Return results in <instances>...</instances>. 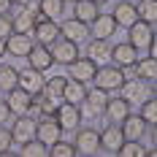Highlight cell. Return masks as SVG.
I'll list each match as a JSON object with an SVG mask.
<instances>
[{
  "instance_id": "cell-4",
  "label": "cell",
  "mask_w": 157,
  "mask_h": 157,
  "mask_svg": "<svg viewBox=\"0 0 157 157\" xmlns=\"http://www.w3.org/2000/svg\"><path fill=\"white\" fill-rule=\"evenodd\" d=\"M127 44L136 49V52H149V46L155 44V25L136 19L127 27Z\"/></svg>"
},
{
  "instance_id": "cell-5",
  "label": "cell",
  "mask_w": 157,
  "mask_h": 157,
  "mask_svg": "<svg viewBox=\"0 0 157 157\" xmlns=\"http://www.w3.org/2000/svg\"><path fill=\"white\" fill-rule=\"evenodd\" d=\"M152 92H155V81H146V78H138V76L125 78V84H122V98L127 103H141Z\"/></svg>"
},
{
  "instance_id": "cell-17",
  "label": "cell",
  "mask_w": 157,
  "mask_h": 157,
  "mask_svg": "<svg viewBox=\"0 0 157 157\" xmlns=\"http://www.w3.org/2000/svg\"><path fill=\"white\" fill-rule=\"evenodd\" d=\"M11 138H14V144H25L35 138V119H30L27 114H19L11 125Z\"/></svg>"
},
{
  "instance_id": "cell-15",
  "label": "cell",
  "mask_w": 157,
  "mask_h": 157,
  "mask_svg": "<svg viewBox=\"0 0 157 157\" xmlns=\"http://www.w3.org/2000/svg\"><path fill=\"white\" fill-rule=\"evenodd\" d=\"M38 16V0H30L27 6H19V11L14 14V33H30Z\"/></svg>"
},
{
  "instance_id": "cell-36",
  "label": "cell",
  "mask_w": 157,
  "mask_h": 157,
  "mask_svg": "<svg viewBox=\"0 0 157 157\" xmlns=\"http://www.w3.org/2000/svg\"><path fill=\"white\" fill-rule=\"evenodd\" d=\"M14 146V138H11V127L0 125V155H8Z\"/></svg>"
},
{
  "instance_id": "cell-43",
  "label": "cell",
  "mask_w": 157,
  "mask_h": 157,
  "mask_svg": "<svg viewBox=\"0 0 157 157\" xmlns=\"http://www.w3.org/2000/svg\"><path fill=\"white\" fill-rule=\"evenodd\" d=\"M63 3H76V0H63Z\"/></svg>"
},
{
  "instance_id": "cell-22",
  "label": "cell",
  "mask_w": 157,
  "mask_h": 157,
  "mask_svg": "<svg viewBox=\"0 0 157 157\" xmlns=\"http://www.w3.org/2000/svg\"><path fill=\"white\" fill-rule=\"evenodd\" d=\"M8 98H6V103H8V109H11V114L14 117H19V114H27V109H30L33 103V95L25 92L22 87H14L11 92H6Z\"/></svg>"
},
{
  "instance_id": "cell-20",
  "label": "cell",
  "mask_w": 157,
  "mask_h": 157,
  "mask_svg": "<svg viewBox=\"0 0 157 157\" xmlns=\"http://www.w3.org/2000/svg\"><path fill=\"white\" fill-rule=\"evenodd\" d=\"M25 60H27V65H30V68L41 71V73H46L49 68L54 65V60H52V52H49V46H41V44H35V46L30 49V54H27Z\"/></svg>"
},
{
  "instance_id": "cell-19",
  "label": "cell",
  "mask_w": 157,
  "mask_h": 157,
  "mask_svg": "<svg viewBox=\"0 0 157 157\" xmlns=\"http://www.w3.org/2000/svg\"><path fill=\"white\" fill-rule=\"evenodd\" d=\"M60 35H63V38H68V41L81 44V41L90 35V30H87V25H84L81 19L71 16V19H63V22H60Z\"/></svg>"
},
{
  "instance_id": "cell-33",
  "label": "cell",
  "mask_w": 157,
  "mask_h": 157,
  "mask_svg": "<svg viewBox=\"0 0 157 157\" xmlns=\"http://www.w3.org/2000/svg\"><path fill=\"white\" fill-rule=\"evenodd\" d=\"M63 8H65L63 0H38V11L44 16H49V19H60L63 16Z\"/></svg>"
},
{
  "instance_id": "cell-11",
  "label": "cell",
  "mask_w": 157,
  "mask_h": 157,
  "mask_svg": "<svg viewBox=\"0 0 157 157\" xmlns=\"http://www.w3.org/2000/svg\"><path fill=\"white\" fill-rule=\"evenodd\" d=\"M49 52H52V60H54V65H68V63H73L78 54V44L76 41H68V38H57L52 46H49Z\"/></svg>"
},
{
  "instance_id": "cell-31",
  "label": "cell",
  "mask_w": 157,
  "mask_h": 157,
  "mask_svg": "<svg viewBox=\"0 0 157 157\" xmlns=\"http://www.w3.org/2000/svg\"><path fill=\"white\" fill-rule=\"evenodd\" d=\"M136 14H138V19H141V22L155 25V22H157V0H138Z\"/></svg>"
},
{
  "instance_id": "cell-41",
  "label": "cell",
  "mask_w": 157,
  "mask_h": 157,
  "mask_svg": "<svg viewBox=\"0 0 157 157\" xmlns=\"http://www.w3.org/2000/svg\"><path fill=\"white\" fill-rule=\"evenodd\" d=\"M8 8H11V3L8 0H0V11H8Z\"/></svg>"
},
{
  "instance_id": "cell-13",
  "label": "cell",
  "mask_w": 157,
  "mask_h": 157,
  "mask_svg": "<svg viewBox=\"0 0 157 157\" xmlns=\"http://www.w3.org/2000/svg\"><path fill=\"white\" fill-rule=\"evenodd\" d=\"M125 141V133H122V125L119 122H109L100 133V152H109V155H117V149Z\"/></svg>"
},
{
  "instance_id": "cell-2",
  "label": "cell",
  "mask_w": 157,
  "mask_h": 157,
  "mask_svg": "<svg viewBox=\"0 0 157 157\" xmlns=\"http://www.w3.org/2000/svg\"><path fill=\"white\" fill-rule=\"evenodd\" d=\"M125 71L119 68V65H98V71H95V87H100V90H106V92H117V90H122V84H125Z\"/></svg>"
},
{
  "instance_id": "cell-38",
  "label": "cell",
  "mask_w": 157,
  "mask_h": 157,
  "mask_svg": "<svg viewBox=\"0 0 157 157\" xmlns=\"http://www.w3.org/2000/svg\"><path fill=\"white\" fill-rule=\"evenodd\" d=\"M11 117H14V114H11V109H8V103H6V100H0V125H6Z\"/></svg>"
},
{
  "instance_id": "cell-25",
  "label": "cell",
  "mask_w": 157,
  "mask_h": 157,
  "mask_svg": "<svg viewBox=\"0 0 157 157\" xmlns=\"http://www.w3.org/2000/svg\"><path fill=\"white\" fill-rule=\"evenodd\" d=\"M41 84H44V76H41V71H35V68H25V71H19V84L16 87H22L25 92L35 95L38 90H41Z\"/></svg>"
},
{
  "instance_id": "cell-42",
  "label": "cell",
  "mask_w": 157,
  "mask_h": 157,
  "mask_svg": "<svg viewBox=\"0 0 157 157\" xmlns=\"http://www.w3.org/2000/svg\"><path fill=\"white\" fill-rule=\"evenodd\" d=\"M92 3H98V6H103V3H109V0H92Z\"/></svg>"
},
{
  "instance_id": "cell-9",
  "label": "cell",
  "mask_w": 157,
  "mask_h": 157,
  "mask_svg": "<svg viewBox=\"0 0 157 157\" xmlns=\"http://www.w3.org/2000/svg\"><path fill=\"white\" fill-rule=\"evenodd\" d=\"M106 100H109V92H106V90H100V87H87V92H84L81 103H78V109H81V114H87V117H98V114H103Z\"/></svg>"
},
{
  "instance_id": "cell-34",
  "label": "cell",
  "mask_w": 157,
  "mask_h": 157,
  "mask_svg": "<svg viewBox=\"0 0 157 157\" xmlns=\"http://www.w3.org/2000/svg\"><path fill=\"white\" fill-rule=\"evenodd\" d=\"M49 155L52 157H76V146H73V141L57 138L54 144H49Z\"/></svg>"
},
{
  "instance_id": "cell-30",
  "label": "cell",
  "mask_w": 157,
  "mask_h": 157,
  "mask_svg": "<svg viewBox=\"0 0 157 157\" xmlns=\"http://www.w3.org/2000/svg\"><path fill=\"white\" fill-rule=\"evenodd\" d=\"M19 155L22 157H46L49 155V146L41 138H30V141L19 144Z\"/></svg>"
},
{
  "instance_id": "cell-24",
  "label": "cell",
  "mask_w": 157,
  "mask_h": 157,
  "mask_svg": "<svg viewBox=\"0 0 157 157\" xmlns=\"http://www.w3.org/2000/svg\"><path fill=\"white\" fill-rule=\"evenodd\" d=\"M103 114H106L109 122H122L130 114V103H127L125 98H109L106 106H103Z\"/></svg>"
},
{
  "instance_id": "cell-18",
  "label": "cell",
  "mask_w": 157,
  "mask_h": 157,
  "mask_svg": "<svg viewBox=\"0 0 157 157\" xmlns=\"http://www.w3.org/2000/svg\"><path fill=\"white\" fill-rule=\"evenodd\" d=\"M119 125H122V133H125V141H141L146 136V122L141 119V114H127Z\"/></svg>"
},
{
  "instance_id": "cell-6",
  "label": "cell",
  "mask_w": 157,
  "mask_h": 157,
  "mask_svg": "<svg viewBox=\"0 0 157 157\" xmlns=\"http://www.w3.org/2000/svg\"><path fill=\"white\" fill-rule=\"evenodd\" d=\"M73 146H76V155L84 157V155H98L100 152V133L92 130V127H76L73 130Z\"/></svg>"
},
{
  "instance_id": "cell-40",
  "label": "cell",
  "mask_w": 157,
  "mask_h": 157,
  "mask_svg": "<svg viewBox=\"0 0 157 157\" xmlns=\"http://www.w3.org/2000/svg\"><path fill=\"white\" fill-rule=\"evenodd\" d=\"M6 57V38H0V60Z\"/></svg>"
},
{
  "instance_id": "cell-32",
  "label": "cell",
  "mask_w": 157,
  "mask_h": 157,
  "mask_svg": "<svg viewBox=\"0 0 157 157\" xmlns=\"http://www.w3.org/2000/svg\"><path fill=\"white\" fill-rule=\"evenodd\" d=\"M117 155L119 157H146L149 149H146L141 141H122V146L117 149Z\"/></svg>"
},
{
  "instance_id": "cell-29",
  "label": "cell",
  "mask_w": 157,
  "mask_h": 157,
  "mask_svg": "<svg viewBox=\"0 0 157 157\" xmlns=\"http://www.w3.org/2000/svg\"><path fill=\"white\" fill-rule=\"evenodd\" d=\"M16 84H19V71L14 65H0V92H11Z\"/></svg>"
},
{
  "instance_id": "cell-12",
  "label": "cell",
  "mask_w": 157,
  "mask_h": 157,
  "mask_svg": "<svg viewBox=\"0 0 157 157\" xmlns=\"http://www.w3.org/2000/svg\"><path fill=\"white\" fill-rule=\"evenodd\" d=\"M125 71V76H138V78H146V81H155L157 78V57L155 54H146V57H138L133 65H127L122 68Z\"/></svg>"
},
{
  "instance_id": "cell-23",
  "label": "cell",
  "mask_w": 157,
  "mask_h": 157,
  "mask_svg": "<svg viewBox=\"0 0 157 157\" xmlns=\"http://www.w3.org/2000/svg\"><path fill=\"white\" fill-rule=\"evenodd\" d=\"M114 22H117V27H130L136 19H138V14H136V3H130V0H119L117 6H114Z\"/></svg>"
},
{
  "instance_id": "cell-37",
  "label": "cell",
  "mask_w": 157,
  "mask_h": 157,
  "mask_svg": "<svg viewBox=\"0 0 157 157\" xmlns=\"http://www.w3.org/2000/svg\"><path fill=\"white\" fill-rule=\"evenodd\" d=\"M14 33V16L8 11H0V38H8Z\"/></svg>"
},
{
  "instance_id": "cell-39",
  "label": "cell",
  "mask_w": 157,
  "mask_h": 157,
  "mask_svg": "<svg viewBox=\"0 0 157 157\" xmlns=\"http://www.w3.org/2000/svg\"><path fill=\"white\" fill-rule=\"evenodd\" d=\"M8 3H11V6H16V8H19V6H27V3H30V0H8Z\"/></svg>"
},
{
  "instance_id": "cell-16",
  "label": "cell",
  "mask_w": 157,
  "mask_h": 157,
  "mask_svg": "<svg viewBox=\"0 0 157 157\" xmlns=\"http://www.w3.org/2000/svg\"><path fill=\"white\" fill-rule=\"evenodd\" d=\"M87 30H90V38H111L119 27H117V22H114L111 14H98L92 22L87 25Z\"/></svg>"
},
{
  "instance_id": "cell-8",
  "label": "cell",
  "mask_w": 157,
  "mask_h": 157,
  "mask_svg": "<svg viewBox=\"0 0 157 157\" xmlns=\"http://www.w3.org/2000/svg\"><path fill=\"white\" fill-rule=\"evenodd\" d=\"M54 119L60 122L63 133H73V130L81 125V109H78V103L63 100V103L57 106V111H54Z\"/></svg>"
},
{
  "instance_id": "cell-35",
  "label": "cell",
  "mask_w": 157,
  "mask_h": 157,
  "mask_svg": "<svg viewBox=\"0 0 157 157\" xmlns=\"http://www.w3.org/2000/svg\"><path fill=\"white\" fill-rule=\"evenodd\" d=\"M141 119L146 125H155L157 122V98H155V92L149 95L146 100H141Z\"/></svg>"
},
{
  "instance_id": "cell-1",
  "label": "cell",
  "mask_w": 157,
  "mask_h": 157,
  "mask_svg": "<svg viewBox=\"0 0 157 157\" xmlns=\"http://www.w3.org/2000/svg\"><path fill=\"white\" fill-rule=\"evenodd\" d=\"M63 87H65V76H49V78H44L41 90L33 95V100L41 106V114H52V117H54L57 106L63 103Z\"/></svg>"
},
{
  "instance_id": "cell-10",
  "label": "cell",
  "mask_w": 157,
  "mask_h": 157,
  "mask_svg": "<svg viewBox=\"0 0 157 157\" xmlns=\"http://www.w3.org/2000/svg\"><path fill=\"white\" fill-rule=\"evenodd\" d=\"M35 138H41L49 146V144H54L57 138H63V127H60V122L52 114H41L35 119Z\"/></svg>"
},
{
  "instance_id": "cell-28",
  "label": "cell",
  "mask_w": 157,
  "mask_h": 157,
  "mask_svg": "<svg viewBox=\"0 0 157 157\" xmlns=\"http://www.w3.org/2000/svg\"><path fill=\"white\" fill-rule=\"evenodd\" d=\"M109 52H111L109 38H90L87 41V57H92V60H106Z\"/></svg>"
},
{
  "instance_id": "cell-27",
  "label": "cell",
  "mask_w": 157,
  "mask_h": 157,
  "mask_svg": "<svg viewBox=\"0 0 157 157\" xmlns=\"http://www.w3.org/2000/svg\"><path fill=\"white\" fill-rule=\"evenodd\" d=\"M98 14H100V11H98V3H92V0H76V3H73V16L81 19L84 25H90Z\"/></svg>"
},
{
  "instance_id": "cell-21",
  "label": "cell",
  "mask_w": 157,
  "mask_h": 157,
  "mask_svg": "<svg viewBox=\"0 0 157 157\" xmlns=\"http://www.w3.org/2000/svg\"><path fill=\"white\" fill-rule=\"evenodd\" d=\"M109 57H111V63H114V65H119V68H127V65H133L136 60H138V52L130 46L127 41H122V44H114V46H111Z\"/></svg>"
},
{
  "instance_id": "cell-26",
  "label": "cell",
  "mask_w": 157,
  "mask_h": 157,
  "mask_svg": "<svg viewBox=\"0 0 157 157\" xmlns=\"http://www.w3.org/2000/svg\"><path fill=\"white\" fill-rule=\"evenodd\" d=\"M84 92H87V84H81V81H76V78H68V76H65L63 100H68V103H81Z\"/></svg>"
},
{
  "instance_id": "cell-14",
  "label": "cell",
  "mask_w": 157,
  "mask_h": 157,
  "mask_svg": "<svg viewBox=\"0 0 157 157\" xmlns=\"http://www.w3.org/2000/svg\"><path fill=\"white\" fill-rule=\"evenodd\" d=\"M33 46H35V41L30 33H11L6 38V54H11V57H27Z\"/></svg>"
},
{
  "instance_id": "cell-3",
  "label": "cell",
  "mask_w": 157,
  "mask_h": 157,
  "mask_svg": "<svg viewBox=\"0 0 157 157\" xmlns=\"http://www.w3.org/2000/svg\"><path fill=\"white\" fill-rule=\"evenodd\" d=\"M33 41L35 44H41V46H52L57 38H60V22L57 19H49V16H44L41 11H38V16H35V25H33Z\"/></svg>"
},
{
  "instance_id": "cell-7",
  "label": "cell",
  "mask_w": 157,
  "mask_h": 157,
  "mask_svg": "<svg viewBox=\"0 0 157 157\" xmlns=\"http://www.w3.org/2000/svg\"><path fill=\"white\" fill-rule=\"evenodd\" d=\"M65 68H68V73H65L68 78H76V81H81V84H90V81L95 78V71H98V60L81 57V54H78L76 60L68 63Z\"/></svg>"
}]
</instances>
